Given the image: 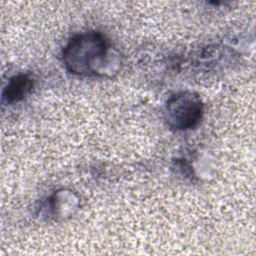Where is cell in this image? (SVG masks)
I'll use <instances>...</instances> for the list:
<instances>
[{"label": "cell", "mask_w": 256, "mask_h": 256, "mask_svg": "<svg viewBox=\"0 0 256 256\" xmlns=\"http://www.w3.org/2000/svg\"><path fill=\"white\" fill-rule=\"evenodd\" d=\"M109 43L100 32L89 31L73 36L62 51V62L67 71L78 76L101 74Z\"/></svg>", "instance_id": "cell-1"}, {"label": "cell", "mask_w": 256, "mask_h": 256, "mask_svg": "<svg viewBox=\"0 0 256 256\" xmlns=\"http://www.w3.org/2000/svg\"><path fill=\"white\" fill-rule=\"evenodd\" d=\"M33 79L28 74L13 76L3 91V100L9 104L23 100L33 88Z\"/></svg>", "instance_id": "cell-3"}, {"label": "cell", "mask_w": 256, "mask_h": 256, "mask_svg": "<svg viewBox=\"0 0 256 256\" xmlns=\"http://www.w3.org/2000/svg\"><path fill=\"white\" fill-rule=\"evenodd\" d=\"M164 111L168 126L177 131H184L192 129L200 123L204 105L198 94L181 91L167 100Z\"/></svg>", "instance_id": "cell-2"}]
</instances>
